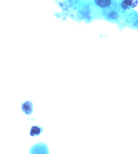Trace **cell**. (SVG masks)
<instances>
[{
    "instance_id": "1",
    "label": "cell",
    "mask_w": 138,
    "mask_h": 154,
    "mask_svg": "<svg viewBox=\"0 0 138 154\" xmlns=\"http://www.w3.org/2000/svg\"><path fill=\"white\" fill-rule=\"evenodd\" d=\"M29 154H49V148L44 142H39L32 146Z\"/></svg>"
},
{
    "instance_id": "2",
    "label": "cell",
    "mask_w": 138,
    "mask_h": 154,
    "mask_svg": "<svg viewBox=\"0 0 138 154\" xmlns=\"http://www.w3.org/2000/svg\"><path fill=\"white\" fill-rule=\"evenodd\" d=\"M22 112L26 115H31L33 112V104L31 101L27 100L21 105Z\"/></svg>"
},
{
    "instance_id": "3",
    "label": "cell",
    "mask_w": 138,
    "mask_h": 154,
    "mask_svg": "<svg viewBox=\"0 0 138 154\" xmlns=\"http://www.w3.org/2000/svg\"><path fill=\"white\" fill-rule=\"evenodd\" d=\"M43 131L42 127L36 125L32 126L30 131V135L31 136H37L41 135Z\"/></svg>"
},
{
    "instance_id": "4",
    "label": "cell",
    "mask_w": 138,
    "mask_h": 154,
    "mask_svg": "<svg viewBox=\"0 0 138 154\" xmlns=\"http://www.w3.org/2000/svg\"><path fill=\"white\" fill-rule=\"evenodd\" d=\"M138 4L137 0H126L122 4L123 9H128L136 7Z\"/></svg>"
},
{
    "instance_id": "5",
    "label": "cell",
    "mask_w": 138,
    "mask_h": 154,
    "mask_svg": "<svg viewBox=\"0 0 138 154\" xmlns=\"http://www.w3.org/2000/svg\"><path fill=\"white\" fill-rule=\"evenodd\" d=\"M95 3L97 5L101 7H107L110 5L111 1L109 0H96Z\"/></svg>"
}]
</instances>
